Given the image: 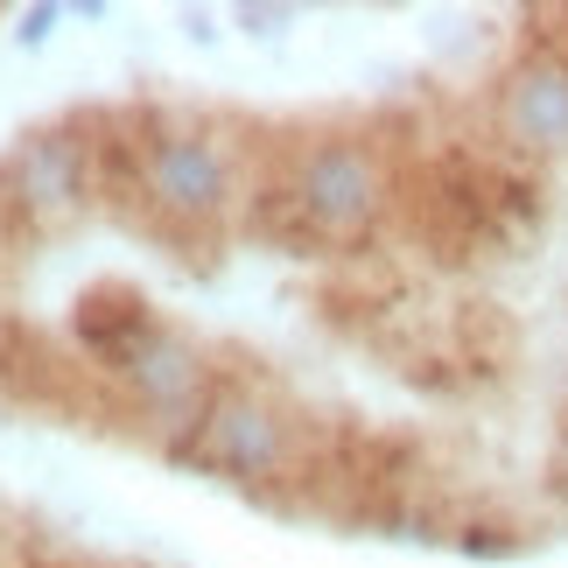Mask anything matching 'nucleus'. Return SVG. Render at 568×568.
<instances>
[{
    "label": "nucleus",
    "instance_id": "obj_1",
    "mask_svg": "<svg viewBox=\"0 0 568 568\" xmlns=\"http://www.w3.org/2000/svg\"><path fill=\"white\" fill-rule=\"evenodd\" d=\"M169 464H196V470H217L232 485H246V491H267L274 477L302 470V428L267 386H217L204 428L169 449Z\"/></svg>",
    "mask_w": 568,
    "mask_h": 568
},
{
    "label": "nucleus",
    "instance_id": "obj_2",
    "mask_svg": "<svg viewBox=\"0 0 568 568\" xmlns=\"http://www.w3.org/2000/svg\"><path fill=\"white\" fill-rule=\"evenodd\" d=\"M288 196L302 204L310 232L323 246H344V239H365L386 217V162L373 141L358 134H323V141H302L295 162H288Z\"/></svg>",
    "mask_w": 568,
    "mask_h": 568
},
{
    "label": "nucleus",
    "instance_id": "obj_3",
    "mask_svg": "<svg viewBox=\"0 0 568 568\" xmlns=\"http://www.w3.org/2000/svg\"><path fill=\"white\" fill-rule=\"evenodd\" d=\"M141 196L162 232H211L232 211V155L204 126L141 120Z\"/></svg>",
    "mask_w": 568,
    "mask_h": 568
},
{
    "label": "nucleus",
    "instance_id": "obj_4",
    "mask_svg": "<svg viewBox=\"0 0 568 568\" xmlns=\"http://www.w3.org/2000/svg\"><path fill=\"white\" fill-rule=\"evenodd\" d=\"M92 134L84 126H36L0 162V211L29 232H63L92 204Z\"/></svg>",
    "mask_w": 568,
    "mask_h": 568
},
{
    "label": "nucleus",
    "instance_id": "obj_5",
    "mask_svg": "<svg viewBox=\"0 0 568 568\" xmlns=\"http://www.w3.org/2000/svg\"><path fill=\"white\" fill-rule=\"evenodd\" d=\"M113 379H120L126 400L148 414V428L162 435V449L190 443V435L204 428L211 400H217V379H211L204 352H196L183 331H169V323H155V331L113 365Z\"/></svg>",
    "mask_w": 568,
    "mask_h": 568
},
{
    "label": "nucleus",
    "instance_id": "obj_6",
    "mask_svg": "<svg viewBox=\"0 0 568 568\" xmlns=\"http://www.w3.org/2000/svg\"><path fill=\"white\" fill-rule=\"evenodd\" d=\"M498 134L519 155H568V57L534 50L498 84Z\"/></svg>",
    "mask_w": 568,
    "mask_h": 568
},
{
    "label": "nucleus",
    "instance_id": "obj_7",
    "mask_svg": "<svg viewBox=\"0 0 568 568\" xmlns=\"http://www.w3.org/2000/svg\"><path fill=\"white\" fill-rule=\"evenodd\" d=\"M155 331V316H148V295L126 288V281H99V288L78 295V344L92 352L105 373L134 352V344Z\"/></svg>",
    "mask_w": 568,
    "mask_h": 568
},
{
    "label": "nucleus",
    "instance_id": "obj_8",
    "mask_svg": "<svg viewBox=\"0 0 568 568\" xmlns=\"http://www.w3.org/2000/svg\"><path fill=\"white\" fill-rule=\"evenodd\" d=\"M456 548H464L470 561H506L519 540H513L506 527H464V534H456Z\"/></svg>",
    "mask_w": 568,
    "mask_h": 568
},
{
    "label": "nucleus",
    "instance_id": "obj_9",
    "mask_svg": "<svg viewBox=\"0 0 568 568\" xmlns=\"http://www.w3.org/2000/svg\"><path fill=\"white\" fill-rule=\"evenodd\" d=\"M63 14H71V8H57V0H36V8L21 14V29H14V36H21V50H42V42L57 36V21H63Z\"/></svg>",
    "mask_w": 568,
    "mask_h": 568
},
{
    "label": "nucleus",
    "instance_id": "obj_10",
    "mask_svg": "<svg viewBox=\"0 0 568 568\" xmlns=\"http://www.w3.org/2000/svg\"><path fill=\"white\" fill-rule=\"evenodd\" d=\"M232 21H239V29H246V36H281V29H288V21H295V8H267V0H260V8H253V0H246V8H239Z\"/></svg>",
    "mask_w": 568,
    "mask_h": 568
}]
</instances>
